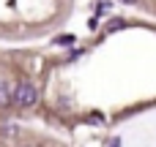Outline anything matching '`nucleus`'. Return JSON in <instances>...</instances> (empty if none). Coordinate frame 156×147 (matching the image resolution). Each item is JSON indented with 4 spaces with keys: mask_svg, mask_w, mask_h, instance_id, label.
<instances>
[{
    "mask_svg": "<svg viewBox=\"0 0 156 147\" xmlns=\"http://www.w3.org/2000/svg\"><path fill=\"white\" fill-rule=\"evenodd\" d=\"M16 106H33L36 101H38V90L33 87V85H27V82H22V85H16V90H14V98H11Z\"/></svg>",
    "mask_w": 156,
    "mask_h": 147,
    "instance_id": "1",
    "label": "nucleus"
},
{
    "mask_svg": "<svg viewBox=\"0 0 156 147\" xmlns=\"http://www.w3.org/2000/svg\"><path fill=\"white\" fill-rule=\"evenodd\" d=\"M123 25H126V22H123V19H112V22H110V25H107V33H112V30H121V27H123Z\"/></svg>",
    "mask_w": 156,
    "mask_h": 147,
    "instance_id": "2",
    "label": "nucleus"
},
{
    "mask_svg": "<svg viewBox=\"0 0 156 147\" xmlns=\"http://www.w3.org/2000/svg\"><path fill=\"white\" fill-rule=\"evenodd\" d=\"M58 44H60V46H71V44H74V35H60Z\"/></svg>",
    "mask_w": 156,
    "mask_h": 147,
    "instance_id": "3",
    "label": "nucleus"
},
{
    "mask_svg": "<svg viewBox=\"0 0 156 147\" xmlns=\"http://www.w3.org/2000/svg\"><path fill=\"white\" fill-rule=\"evenodd\" d=\"M0 101H8V87H5V82H0Z\"/></svg>",
    "mask_w": 156,
    "mask_h": 147,
    "instance_id": "4",
    "label": "nucleus"
}]
</instances>
